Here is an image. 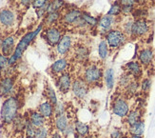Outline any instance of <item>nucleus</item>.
I'll list each match as a JSON object with an SVG mask.
<instances>
[{
    "instance_id": "8",
    "label": "nucleus",
    "mask_w": 155,
    "mask_h": 138,
    "mask_svg": "<svg viewBox=\"0 0 155 138\" xmlns=\"http://www.w3.org/2000/svg\"><path fill=\"white\" fill-rule=\"evenodd\" d=\"M149 32V24L145 19H137L133 22L131 35L133 36H142Z\"/></svg>"
},
{
    "instance_id": "25",
    "label": "nucleus",
    "mask_w": 155,
    "mask_h": 138,
    "mask_svg": "<svg viewBox=\"0 0 155 138\" xmlns=\"http://www.w3.org/2000/svg\"><path fill=\"white\" fill-rule=\"evenodd\" d=\"M74 54H75V57L77 60L85 61L87 59V57H89V50H87V48L86 46L80 45V46L76 47Z\"/></svg>"
},
{
    "instance_id": "45",
    "label": "nucleus",
    "mask_w": 155,
    "mask_h": 138,
    "mask_svg": "<svg viewBox=\"0 0 155 138\" xmlns=\"http://www.w3.org/2000/svg\"><path fill=\"white\" fill-rule=\"evenodd\" d=\"M138 0H119V4L121 6H130L133 7V5L135 4Z\"/></svg>"
},
{
    "instance_id": "10",
    "label": "nucleus",
    "mask_w": 155,
    "mask_h": 138,
    "mask_svg": "<svg viewBox=\"0 0 155 138\" xmlns=\"http://www.w3.org/2000/svg\"><path fill=\"white\" fill-rule=\"evenodd\" d=\"M45 37H46L47 42H48L51 46H55L58 44L62 35H61V32H60L59 29H57L55 27H51L46 31Z\"/></svg>"
},
{
    "instance_id": "13",
    "label": "nucleus",
    "mask_w": 155,
    "mask_h": 138,
    "mask_svg": "<svg viewBox=\"0 0 155 138\" xmlns=\"http://www.w3.org/2000/svg\"><path fill=\"white\" fill-rule=\"evenodd\" d=\"M126 70L127 73H130L131 76H133L136 80L137 78L142 76V68H141V65L136 61L129 62V63L126 65Z\"/></svg>"
},
{
    "instance_id": "26",
    "label": "nucleus",
    "mask_w": 155,
    "mask_h": 138,
    "mask_svg": "<svg viewBox=\"0 0 155 138\" xmlns=\"http://www.w3.org/2000/svg\"><path fill=\"white\" fill-rule=\"evenodd\" d=\"M129 132L130 134H135V135H143L145 132V123L143 120L137 122L132 126H130Z\"/></svg>"
},
{
    "instance_id": "44",
    "label": "nucleus",
    "mask_w": 155,
    "mask_h": 138,
    "mask_svg": "<svg viewBox=\"0 0 155 138\" xmlns=\"http://www.w3.org/2000/svg\"><path fill=\"white\" fill-rule=\"evenodd\" d=\"M110 138H126V136L120 130H114L110 134Z\"/></svg>"
},
{
    "instance_id": "15",
    "label": "nucleus",
    "mask_w": 155,
    "mask_h": 138,
    "mask_svg": "<svg viewBox=\"0 0 155 138\" xmlns=\"http://www.w3.org/2000/svg\"><path fill=\"white\" fill-rule=\"evenodd\" d=\"M29 121L31 124L32 126H35V128H40L43 127L46 123V118L40 114L38 112H35V110H32L31 112L30 115H29Z\"/></svg>"
},
{
    "instance_id": "43",
    "label": "nucleus",
    "mask_w": 155,
    "mask_h": 138,
    "mask_svg": "<svg viewBox=\"0 0 155 138\" xmlns=\"http://www.w3.org/2000/svg\"><path fill=\"white\" fill-rule=\"evenodd\" d=\"M132 25H133V21H127V23H125V25H124V33L131 34Z\"/></svg>"
},
{
    "instance_id": "32",
    "label": "nucleus",
    "mask_w": 155,
    "mask_h": 138,
    "mask_svg": "<svg viewBox=\"0 0 155 138\" xmlns=\"http://www.w3.org/2000/svg\"><path fill=\"white\" fill-rule=\"evenodd\" d=\"M81 17H82V19L84 20L87 25H90L91 27L98 25V20L95 17L87 15V12H81Z\"/></svg>"
},
{
    "instance_id": "3",
    "label": "nucleus",
    "mask_w": 155,
    "mask_h": 138,
    "mask_svg": "<svg viewBox=\"0 0 155 138\" xmlns=\"http://www.w3.org/2000/svg\"><path fill=\"white\" fill-rule=\"evenodd\" d=\"M103 77L102 69L97 65H90L85 69L83 79L87 85H96L101 81Z\"/></svg>"
},
{
    "instance_id": "39",
    "label": "nucleus",
    "mask_w": 155,
    "mask_h": 138,
    "mask_svg": "<svg viewBox=\"0 0 155 138\" xmlns=\"http://www.w3.org/2000/svg\"><path fill=\"white\" fill-rule=\"evenodd\" d=\"M49 135V130L46 127H40L36 129V133L35 138H48Z\"/></svg>"
},
{
    "instance_id": "29",
    "label": "nucleus",
    "mask_w": 155,
    "mask_h": 138,
    "mask_svg": "<svg viewBox=\"0 0 155 138\" xmlns=\"http://www.w3.org/2000/svg\"><path fill=\"white\" fill-rule=\"evenodd\" d=\"M98 52H99V56L101 59H106L107 57V54H109V45H107V41L102 40L99 43L98 46Z\"/></svg>"
},
{
    "instance_id": "23",
    "label": "nucleus",
    "mask_w": 155,
    "mask_h": 138,
    "mask_svg": "<svg viewBox=\"0 0 155 138\" xmlns=\"http://www.w3.org/2000/svg\"><path fill=\"white\" fill-rule=\"evenodd\" d=\"M113 23H114V16L105 15L103 17H101V19L98 21V26L103 32H107L110 30Z\"/></svg>"
},
{
    "instance_id": "12",
    "label": "nucleus",
    "mask_w": 155,
    "mask_h": 138,
    "mask_svg": "<svg viewBox=\"0 0 155 138\" xmlns=\"http://www.w3.org/2000/svg\"><path fill=\"white\" fill-rule=\"evenodd\" d=\"M37 112L43 115L46 119H51L53 116V112H54V106H53L51 102L45 101L39 105Z\"/></svg>"
},
{
    "instance_id": "4",
    "label": "nucleus",
    "mask_w": 155,
    "mask_h": 138,
    "mask_svg": "<svg viewBox=\"0 0 155 138\" xmlns=\"http://www.w3.org/2000/svg\"><path fill=\"white\" fill-rule=\"evenodd\" d=\"M106 39L109 47L112 48V49H116V48L121 47L126 42L127 37L123 32L119 30H111L107 33Z\"/></svg>"
},
{
    "instance_id": "47",
    "label": "nucleus",
    "mask_w": 155,
    "mask_h": 138,
    "mask_svg": "<svg viewBox=\"0 0 155 138\" xmlns=\"http://www.w3.org/2000/svg\"><path fill=\"white\" fill-rule=\"evenodd\" d=\"M51 138H62V135L60 134V133H59V132H55L54 133L52 134Z\"/></svg>"
},
{
    "instance_id": "31",
    "label": "nucleus",
    "mask_w": 155,
    "mask_h": 138,
    "mask_svg": "<svg viewBox=\"0 0 155 138\" xmlns=\"http://www.w3.org/2000/svg\"><path fill=\"white\" fill-rule=\"evenodd\" d=\"M138 89H139V83L135 79V80H132L130 84L125 88V91L129 96H132L137 93Z\"/></svg>"
},
{
    "instance_id": "24",
    "label": "nucleus",
    "mask_w": 155,
    "mask_h": 138,
    "mask_svg": "<svg viewBox=\"0 0 155 138\" xmlns=\"http://www.w3.org/2000/svg\"><path fill=\"white\" fill-rule=\"evenodd\" d=\"M74 124V130H75V133L80 135V136H87L90 133V126L87 125V124L80 122V121H75Z\"/></svg>"
},
{
    "instance_id": "5",
    "label": "nucleus",
    "mask_w": 155,
    "mask_h": 138,
    "mask_svg": "<svg viewBox=\"0 0 155 138\" xmlns=\"http://www.w3.org/2000/svg\"><path fill=\"white\" fill-rule=\"evenodd\" d=\"M71 91L73 95L79 100L84 99L89 93V85L82 78H76L71 83Z\"/></svg>"
},
{
    "instance_id": "21",
    "label": "nucleus",
    "mask_w": 155,
    "mask_h": 138,
    "mask_svg": "<svg viewBox=\"0 0 155 138\" xmlns=\"http://www.w3.org/2000/svg\"><path fill=\"white\" fill-rule=\"evenodd\" d=\"M142 120V113L139 109H132L126 116V122L129 126H132Z\"/></svg>"
},
{
    "instance_id": "48",
    "label": "nucleus",
    "mask_w": 155,
    "mask_h": 138,
    "mask_svg": "<svg viewBox=\"0 0 155 138\" xmlns=\"http://www.w3.org/2000/svg\"><path fill=\"white\" fill-rule=\"evenodd\" d=\"M20 2H21L23 5H25V6H28L31 2V0H20Z\"/></svg>"
},
{
    "instance_id": "16",
    "label": "nucleus",
    "mask_w": 155,
    "mask_h": 138,
    "mask_svg": "<svg viewBox=\"0 0 155 138\" xmlns=\"http://www.w3.org/2000/svg\"><path fill=\"white\" fill-rule=\"evenodd\" d=\"M154 54L151 49H144L139 52V61L144 66H149L152 63Z\"/></svg>"
},
{
    "instance_id": "1",
    "label": "nucleus",
    "mask_w": 155,
    "mask_h": 138,
    "mask_svg": "<svg viewBox=\"0 0 155 138\" xmlns=\"http://www.w3.org/2000/svg\"><path fill=\"white\" fill-rule=\"evenodd\" d=\"M20 103L19 99L15 96H10L7 98L2 104L1 107V120L5 125L12 124L15 117L19 114Z\"/></svg>"
},
{
    "instance_id": "2",
    "label": "nucleus",
    "mask_w": 155,
    "mask_h": 138,
    "mask_svg": "<svg viewBox=\"0 0 155 138\" xmlns=\"http://www.w3.org/2000/svg\"><path fill=\"white\" fill-rule=\"evenodd\" d=\"M40 31H41V26H39L35 32L27 33L26 35L21 39V41H20L17 47L15 48V52H13V53L11 55V57L9 59V66H12L15 64V62H17V60L21 57V55L24 52V51L27 49V47L30 45V43L33 40V38L37 35Z\"/></svg>"
},
{
    "instance_id": "20",
    "label": "nucleus",
    "mask_w": 155,
    "mask_h": 138,
    "mask_svg": "<svg viewBox=\"0 0 155 138\" xmlns=\"http://www.w3.org/2000/svg\"><path fill=\"white\" fill-rule=\"evenodd\" d=\"M81 16V12L78 10H71L66 12L62 17V21L66 24L72 25Z\"/></svg>"
},
{
    "instance_id": "51",
    "label": "nucleus",
    "mask_w": 155,
    "mask_h": 138,
    "mask_svg": "<svg viewBox=\"0 0 155 138\" xmlns=\"http://www.w3.org/2000/svg\"><path fill=\"white\" fill-rule=\"evenodd\" d=\"M2 39H0V48H1V46H2Z\"/></svg>"
},
{
    "instance_id": "19",
    "label": "nucleus",
    "mask_w": 155,
    "mask_h": 138,
    "mask_svg": "<svg viewBox=\"0 0 155 138\" xmlns=\"http://www.w3.org/2000/svg\"><path fill=\"white\" fill-rule=\"evenodd\" d=\"M70 123L71 122L69 119V116L67 114H63V115H60L58 117H55L54 126H55V129L57 130V132L62 133L63 130L69 126Z\"/></svg>"
},
{
    "instance_id": "50",
    "label": "nucleus",
    "mask_w": 155,
    "mask_h": 138,
    "mask_svg": "<svg viewBox=\"0 0 155 138\" xmlns=\"http://www.w3.org/2000/svg\"><path fill=\"white\" fill-rule=\"evenodd\" d=\"M84 138H93L92 136H89V135H87V136H84Z\"/></svg>"
},
{
    "instance_id": "28",
    "label": "nucleus",
    "mask_w": 155,
    "mask_h": 138,
    "mask_svg": "<svg viewBox=\"0 0 155 138\" xmlns=\"http://www.w3.org/2000/svg\"><path fill=\"white\" fill-rule=\"evenodd\" d=\"M64 5V1L63 0H52L51 3L48 4V7H47V12H58L61 7Z\"/></svg>"
},
{
    "instance_id": "42",
    "label": "nucleus",
    "mask_w": 155,
    "mask_h": 138,
    "mask_svg": "<svg viewBox=\"0 0 155 138\" xmlns=\"http://www.w3.org/2000/svg\"><path fill=\"white\" fill-rule=\"evenodd\" d=\"M47 4H48V0H33L32 1L33 8L36 9V10L42 8V7L46 6Z\"/></svg>"
},
{
    "instance_id": "35",
    "label": "nucleus",
    "mask_w": 155,
    "mask_h": 138,
    "mask_svg": "<svg viewBox=\"0 0 155 138\" xmlns=\"http://www.w3.org/2000/svg\"><path fill=\"white\" fill-rule=\"evenodd\" d=\"M60 17V13L58 12H50L47 15L46 18H45V23L47 25H51L53 23H55L57 20Z\"/></svg>"
},
{
    "instance_id": "46",
    "label": "nucleus",
    "mask_w": 155,
    "mask_h": 138,
    "mask_svg": "<svg viewBox=\"0 0 155 138\" xmlns=\"http://www.w3.org/2000/svg\"><path fill=\"white\" fill-rule=\"evenodd\" d=\"M122 7V10H121V12H124V13H130V12H132V8L133 7H130V6H121Z\"/></svg>"
},
{
    "instance_id": "40",
    "label": "nucleus",
    "mask_w": 155,
    "mask_h": 138,
    "mask_svg": "<svg viewBox=\"0 0 155 138\" xmlns=\"http://www.w3.org/2000/svg\"><path fill=\"white\" fill-rule=\"evenodd\" d=\"M63 135L65 137H69L72 134H74L75 133V130H74V124L73 123H70L69 124V126L67 127L63 132H62Z\"/></svg>"
},
{
    "instance_id": "38",
    "label": "nucleus",
    "mask_w": 155,
    "mask_h": 138,
    "mask_svg": "<svg viewBox=\"0 0 155 138\" xmlns=\"http://www.w3.org/2000/svg\"><path fill=\"white\" fill-rule=\"evenodd\" d=\"M121 10H122V7H121V5L116 2V3H114L111 7H110V9L109 11V12H107V15H111V16H116L118 15L119 13L121 12Z\"/></svg>"
},
{
    "instance_id": "11",
    "label": "nucleus",
    "mask_w": 155,
    "mask_h": 138,
    "mask_svg": "<svg viewBox=\"0 0 155 138\" xmlns=\"http://www.w3.org/2000/svg\"><path fill=\"white\" fill-rule=\"evenodd\" d=\"M71 48V38L69 35H64L61 37L56 46V51L60 55L67 54Z\"/></svg>"
},
{
    "instance_id": "30",
    "label": "nucleus",
    "mask_w": 155,
    "mask_h": 138,
    "mask_svg": "<svg viewBox=\"0 0 155 138\" xmlns=\"http://www.w3.org/2000/svg\"><path fill=\"white\" fill-rule=\"evenodd\" d=\"M45 93H46V95H47V98H48V101L51 102L53 106H55L58 103V100H57L56 93H54V91H53V89L50 85H48L46 87Z\"/></svg>"
},
{
    "instance_id": "14",
    "label": "nucleus",
    "mask_w": 155,
    "mask_h": 138,
    "mask_svg": "<svg viewBox=\"0 0 155 138\" xmlns=\"http://www.w3.org/2000/svg\"><path fill=\"white\" fill-rule=\"evenodd\" d=\"M69 63L68 60L65 58H61L56 60L51 67V71L52 73L54 74H61L66 72V70L68 69Z\"/></svg>"
},
{
    "instance_id": "33",
    "label": "nucleus",
    "mask_w": 155,
    "mask_h": 138,
    "mask_svg": "<svg viewBox=\"0 0 155 138\" xmlns=\"http://www.w3.org/2000/svg\"><path fill=\"white\" fill-rule=\"evenodd\" d=\"M66 112H67V104H65L63 102H60V103H57V104L54 106L53 115L55 117H58L60 115L66 114Z\"/></svg>"
},
{
    "instance_id": "22",
    "label": "nucleus",
    "mask_w": 155,
    "mask_h": 138,
    "mask_svg": "<svg viewBox=\"0 0 155 138\" xmlns=\"http://www.w3.org/2000/svg\"><path fill=\"white\" fill-rule=\"evenodd\" d=\"M27 122H28V118H27V117L22 116L21 114H18L15 117V119L12 122L13 130L17 133L23 132V130H25V127H26Z\"/></svg>"
},
{
    "instance_id": "27",
    "label": "nucleus",
    "mask_w": 155,
    "mask_h": 138,
    "mask_svg": "<svg viewBox=\"0 0 155 138\" xmlns=\"http://www.w3.org/2000/svg\"><path fill=\"white\" fill-rule=\"evenodd\" d=\"M105 83L109 89H111L114 86V72L112 69H107L105 72Z\"/></svg>"
},
{
    "instance_id": "49",
    "label": "nucleus",
    "mask_w": 155,
    "mask_h": 138,
    "mask_svg": "<svg viewBox=\"0 0 155 138\" xmlns=\"http://www.w3.org/2000/svg\"><path fill=\"white\" fill-rule=\"evenodd\" d=\"M130 138H143V135H135V134H131Z\"/></svg>"
},
{
    "instance_id": "18",
    "label": "nucleus",
    "mask_w": 155,
    "mask_h": 138,
    "mask_svg": "<svg viewBox=\"0 0 155 138\" xmlns=\"http://www.w3.org/2000/svg\"><path fill=\"white\" fill-rule=\"evenodd\" d=\"M0 23L4 26H12L15 23V15L10 10H2L0 12Z\"/></svg>"
},
{
    "instance_id": "41",
    "label": "nucleus",
    "mask_w": 155,
    "mask_h": 138,
    "mask_svg": "<svg viewBox=\"0 0 155 138\" xmlns=\"http://www.w3.org/2000/svg\"><path fill=\"white\" fill-rule=\"evenodd\" d=\"M7 66H9V59L2 53H0V72L5 71Z\"/></svg>"
},
{
    "instance_id": "9",
    "label": "nucleus",
    "mask_w": 155,
    "mask_h": 138,
    "mask_svg": "<svg viewBox=\"0 0 155 138\" xmlns=\"http://www.w3.org/2000/svg\"><path fill=\"white\" fill-rule=\"evenodd\" d=\"M15 87V79L12 76H6L0 79V95L9 96Z\"/></svg>"
},
{
    "instance_id": "7",
    "label": "nucleus",
    "mask_w": 155,
    "mask_h": 138,
    "mask_svg": "<svg viewBox=\"0 0 155 138\" xmlns=\"http://www.w3.org/2000/svg\"><path fill=\"white\" fill-rule=\"evenodd\" d=\"M71 83L72 80L71 77V74L68 72H63L58 76L56 80V86L62 93H69L71 88Z\"/></svg>"
},
{
    "instance_id": "17",
    "label": "nucleus",
    "mask_w": 155,
    "mask_h": 138,
    "mask_svg": "<svg viewBox=\"0 0 155 138\" xmlns=\"http://www.w3.org/2000/svg\"><path fill=\"white\" fill-rule=\"evenodd\" d=\"M13 47H15V37L12 36L6 37L2 41V46H1L2 54L5 55V56H9V55L12 54Z\"/></svg>"
},
{
    "instance_id": "37",
    "label": "nucleus",
    "mask_w": 155,
    "mask_h": 138,
    "mask_svg": "<svg viewBox=\"0 0 155 138\" xmlns=\"http://www.w3.org/2000/svg\"><path fill=\"white\" fill-rule=\"evenodd\" d=\"M151 80L150 78H145L143 79V81L141 82L140 87H141V91H142L144 93H147L150 91V88H151Z\"/></svg>"
},
{
    "instance_id": "34",
    "label": "nucleus",
    "mask_w": 155,
    "mask_h": 138,
    "mask_svg": "<svg viewBox=\"0 0 155 138\" xmlns=\"http://www.w3.org/2000/svg\"><path fill=\"white\" fill-rule=\"evenodd\" d=\"M36 129L35 126H32L31 124L30 123L29 119L28 122L26 124L25 127V134H26V138H35V133H36Z\"/></svg>"
},
{
    "instance_id": "36",
    "label": "nucleus",
    "mask_w": 155,
    "mask_h": 138,
    "mask_svg": "<svg viewBox=\"0 0 155 138\" xmlns=\"http://www.w3.org/2000/svg\"><path fill=\"white\" fill-rule=\"evenodd\" d=\"M133 79L131 78V75L130 73H124L121 75V77L119 79V86L122 88H126Z\"/></svg>"
},
{
    "instance_id": "6",
    "label": "nucleus",
    "mask_w": 155,
    "mask_h": 138,
    "mask_svg": "<svg viewBox=\"0 0 155 138\" xmlns=\"http://www.w3.org/2000/svg\"><path fill=\"white\" fill-rule=\"evenodd\" d=\"M130 112V106L127 104V102L124 98H116L112 103V113L121 117V118H124L127 116V114Z\"/></svg>"
}]
</instances>
